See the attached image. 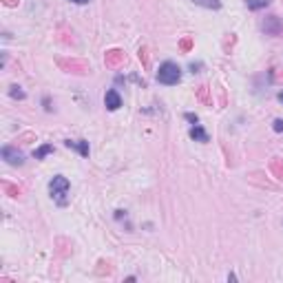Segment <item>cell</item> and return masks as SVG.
<instances>
[{
  "instance_id": "obj_6",
  "label": "cell",
  "mask_w": 283,
  "mask_h": 283,
  "mask_svg": "<svg viewBox=\"0 0 283 283\" xmlns=\"http://www.w3.org/2000/svg\"><path fill=\"white\" fill-rule=\"evenodd\" d=\"M190 137H193L195 142H208V133L201 128V124H195V126L190 128Z\"/></svg>"
},
{
  "instance_id": "obj_5",
  "label": "cell",
  "mask_w": 283,
  "mask_h": 283,
  "mask_svg": "<svg viewBox=\"0 0 283 283\" xmlns=\"http://www.w3.org/2000/svg\"><path fill=\"white\" fill-rule=\"evenodd\" d=\"M64 144H66V148H75L80 155H82V157H88V142H84V140H78V142L66 140Z\"/></svg>"
},
{
  "instance_id": "obj_1",
  "label": "cell",
  "mask_w": 283,
  "mask_h": 283,
  "mask_svg": "<svg viewBox=\"0 0 283 283\" xmlns=\"http://www.w3.org/2000/svg\"><path fill=\"white\" fill-rule=\"evenodd\" d=\"M49 193H51L53 201L57 206H66L69 203V193H71V184L64 175H56L49 181Z\"/></svg>"
},
{
  "instance_id": "obj_11",
  "label": "cell",
  "mask_w": 283,
  "mask_h": 283,
  "mask_svg": "<svg viewBox=\"0 0 283 283\" xmlns=\"http://www.w3.org/2000/svg\"><path fill=\"white\" fill-rule=\"evenodd\" d=\"M272 128H274L277 133H283V119H274V122H272Z\"/></svg>"
},
{
  "instance_id": "obj_15",
  "label": "cell",
  "mask_w": 283,
  "mask_h": 283,
  "mask_svg": "<svg viewBox=\"0 0 283 283\" xmlns=\"http://www.w3.org/2000/svg\"><path fill=\"white\" fill-rule=\"evenodd\" d=\"M71 2H75V4H86L88 0H71Z\"/></svg>"
},
{
  "instance_id": "obj_8",
  "label": "cell",
  "mask_w": 283,
  "mask_h": 283,
  "mask_svg": "<svg viewBox=\"0 0 283 283\" xmlns=\"http://www.w3.org/2000/svg\"><path fill=\"white\" fill-rule=\"evenodd\" d=\"M195 4L199 7H206V9H219L221 7V0H193Z\"/></svg>"
},
{
  "instance_id": "obj_7",
  "label": "cell",
  "mask_w": 283,
  "mask_h": 283,
  "mask_svg": "<svg viewBox=\"0 0 283 283\" xmlns=\"http://www.w3.org/2000/svg\"><path fill=\"white\" fill-rule=\"evenodd\" d=\"M49 153H53V144H42L40 148L33 150V157H35V159H44Z\"/></svg>"
},
{
  "instance_id": "obj_12",
  "label": "cell",
  "mask_w": 283,
  "mask_h": 283,
  "mask_svg": "<svg viewBox=\"0 0 283 283\" xmlns=\"http://www.w3.org/2000/svg\"><path fill=\"white\" fill-rule=\"evenodd\" d=\"M186 119H188V122L193 124V126H195V124H199V117H197L195 113H186Z\"/></svg>"
},
{
  "instance_id": "obj_4",
  "label": "cell",
  "mask_w": 283,
  "mask_h": 283,
  "mask_svg": "<svg viewBox=\"0 0 283 283\" xmlns=\"http://www.w3.org/2000/svg\"><path fill=\"white\" fill-rule=\"evenodd\" d=\"M104 104L109 111H117L119 106H122V97H119V93L115 91V88H111V91H106L104 95Z\"/></svg>"
},
{
  "instance_id": "obj_2",
  "label": "cell",
  "mask_w": 283,
  "mask_h": 283,
  "mask_svg": "<svg viewBox=\"0 0 283 283\" xmlns=\"http://www.w3.org/2000/svg\"><path fill=\"white\" fill-rule=\"evenodd\" d=\"M181 80V69L175 64V62H164L162 66H159L157 71V82L159 84H166V86H172V84H177Z\"/></svg>"
},
{
  "instance_id": "obj_14",
  "label": "cell",
  "mask_w": 283,
  "mask_h": 283,
  "mask_svg": "<svg viewBox=\"0 0 283 283\" xmlns=\"http://www.w3.org/2000/svg\"><path fill=\"white\" fill-rule=\"evenodd\" d=\"M44 109L51 111V102H49V97H44Z\"/></svg>"
},
{
  "instance_id": "obj_9",
  "label": "cell",
  "mask_w": 283,
  "mask_h": 283,
  "mask_svg": "<svg viewBox=\"0 0 283 283\" xmlns=\"http://www.w3.org/2000/svg\"><path fill=\"white\" fill-rule=\"evenodd\" d=\"M248 9H252V11H256V9H265L270 4V0H246Z\"/></svg>"
},
{
  "instance_id": "obj_13",
  "label": "cell",
  "mask_w": 283,
  "mask_h": 283,
  "mask_svg": "<svg viewBox=\"0 0 283 283\" xmlns=\"http://www.w3.org/2000/svg\"><path fill=\"white\" fill-rule=\"evenodd\" d=\"M199 66H201V64H195V62H193V64H190V71H193V73H199Z\"/></svg>"
},
{
  "instance_id": "obj_10",
  "label": "cell",
  "mask_w": 283,
  "mask_h": 283,
  "mask_svg": "<svg viewBox=\"0 0 283 283\" xmlns=\"http://www.w3.org/2000/svg\"><path fill=\"white\" fill-rule=\"evenodd\" d=\"M9 95H11V97H18V100H25V91H22L20 86H16V84H13V86H11V91H9Z\"/></svg>"
},
{
  "instance_id": "obj_3",
  "label": "cell",
  "mask_w": 283,
  "mask_h": 283,
  "mask_svg": "<svg viewBox=\"0 0 283 283\" xmlns=\"http://www.w3.org/2000/svg\"><path fill=\"white\" fill-rule=\"evenodd\" d=\"M2 159L9 166H22V164H25V155H22V150H18L16 146H2Z\"/></svg>"
},
{
  "instance_id": "obj_16",
  "label": "cell",
  "mask_w": 283,
  "mask_h": 283,
  "mask_svg": "<svg viewBox=\"0 0 283 283\" xmlns=\"http://www.w3.org/2000/svg\"><path fill=\"white\" fill-rule=\"evenodd\" d=\"M279 102H281V104H283V91L279 93Z\"/></svg>"
}]
</instances>
